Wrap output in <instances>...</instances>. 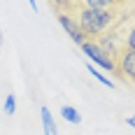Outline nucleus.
Returning a JSON list of instances; mask_svg holds the SVG:
<instances>
[{"mask_svg":"<svg viewBox=\"0 0 135 135\" xmlns=\"http://www.w3.org/2000/svg\"><path fill=\"white\" fill-rule=\"evenodd\" d=\"M42 128H44V135H58V131H56V123H54V117H51V112H49V107L47 105H42Z\"/></svg>","mask_w":135,"mask_h":135,"instance_id":"nucleus-8","label":"nucleus"},{"mask_svg":"<svg viewBox=\"0 0 135 135\" xmlns=\"http://www.w3.org/2000/svg\"><path fill=\"white\" fill-rule=\"evenodd\" d=\"M79 49H81V51H84L86 56H89L91 61H95V63H98L100 68H105V70H109V72H117V63H114V58H109V56L105 54L100 47H98V42L86 40V42H84V44L79 47Z\"/></svg>","mask_w":135,"mask_h":135,"instance_id":"nucleus-3","label":"nucleus"},{"mask_svg":"<svg viewBox=\"0 0 135 135\" xmlns=\"http://www.w3.org/2000/svg\"><path fill=\"white\" fill-rule=\"evenodd\" d=\"M86 70H89V72H91V75H93V77H95L98 81H100V84H105L107 89H114V81H112V79H107V77H105L103 72H98V70H95L93 65H86Z\"/></svg>","mask_w":135,"mask_h":135,"instance_id":"nucleus-10","label":"nucleus"},{"mask_svg":"<svg viewBox=\"0 0 135 135\" xmlns=\"http://www.w3.org/2000/svg\"><path fill=\"white\" fill-rule=\"evenodd\" d=\"M114 63H117V77L126 79L128 84H135V49L123 47L119 54L114 56Z\"/></svg>","mask_w":135,"mask_h":135,"instance_id":"nucleus-2","label":"nucleus"},{"mask_svg":"<svg viewBox=\"0 0 135 135\" xmlns=\"http://www.w3.org/2000/svg\"><path fill=\"white\" fill-rule=\"evenodd\" d=\"M14 112H16V98L9 93L7 98H5V114H7V117H12Z\"/></svg>","mask_w":135,"mask_h":135,"instance_id":"nucleus-11","label":"nucleus"},{"mask_svg":"<svg viewBox=\"0 0 135 135\" xmlns=\"http://www.w3.org/2000/svg\"><path fill=\"white\" fill-rule=\"evenodd\" d=\"M135 9V5H123V7H112V9H95V7H84L79 5L75 19L79 23L81 33L86 40H98L103 35H107L109 30L119 28L131 16V12Z\"/></svg>","mask_w":135,"mask_h":135,"instance_id":"nucleus-1","label":"nucleus"},{"mask_svg":"<svg viewBox=\"0 0 135 135\" xmlns=\"http://www.w3.org/2000/svg\"><path fill=\"white\" fill-rule=\"evenodd\" d=\"M126 123H128V126H133V128H135V114H133V117H126Z\"/></svg>","mask_w":135,"mask_h":135,"instance_id":"nucleus-12","label":"nucleus"},{"mask_svg":"<svg viewBox=\"0 0 135 135\" xmlns=\"http://www.w3.org/2000/svg\"><path fill=\"white\" fill-rule=\"evenodd\" d=\"M84 7H95V9H112V7H123V5H135V0H79Z\"/></svg>","mask_w":135,"mask_h":135,"instance_id":"nucleus-6","label":"nucleus"},{"mask_svg":"<svg viewBox=\"0 0 135 135\" xmlns=\"http://www.w3.org/2000/svg\"><path fill=\"white\" fill-rule=\"evenodd\" d=\"M56 16H58V23H61V28L68 33V37L75 42L77 47H81V44L86 42V37H84V33H81L79 23H77V19H75V14L61 12V14H56Z\"/></svg>","mask_w":135,"mask_h":135,"instance_id":"nucleus-4","label":"nucleus"},{"mask_svg":"<svg viewBox=\"0 0 135 135\" xmlns=\"http://www.w3.org/2000/svg\"><path fill=\"white\" fill-rule=\"evenodd\" d=\"M0 49H2V33H0Z\"/></svg>","mask_w":135,"mask_h":135,"instance_id":"nucleus-14","label":"nucleus"},{"mask_svg":"<svg viewBox=\"0 0 135 135\" xmlns=\"http://www.w3.org/2000/svg\"><path fill=\"white\" fill-rule=\"evenodd\" d=\"M47 2L51 5V9H54L56 14H61V12L75 14L77 7H79V0H47Z\"/></svg>","mask_w":135,"mask_h":135,"instance_id":"nucleus-7","label":"nucleus"},{"mask_svg":"<svg viewBox=\"0 0 135 135\" xmlns=\"http://www.w3.org/2000/svg\"><path fill=\"white\" fill-rule=\"evenodd\" d=\"M61 117H63L65 121H70V123H79L81 121L79 112H77L75 107H70V105H63V107H61Z\"/></svg>","mask_w":135,"mask_h":135,"instance_id":"nucleus-9","label":"nucleus"},{"mask_svg":"<svg viewBox=\"0 0 135 135\" xmlns=\"http://www.w3.org/2000/svg\"><path fill=\"white\" fill-rule=\"evenodd\" d=\"M28 2H30V7H33V12H37V2H35V0H28Z\"/></svg>","mask_w":135,"mask_h":135,"instance_id":"nucleus-13","label":"nucleus"},{"mask_svg":"<svg viewBox=\"0 0 135 135\" xmlns=\"http://www.w3.org/2000/svg\"><path fill=\"white\" fill-rule=\"evenodd\" d=\"M117 30H119V35H121V40H123V47L135 49V9L131 12V16H128Z\"/></svg>","mask_w":135,"mask_h":135,"instance_id":"nucleus-5","label":"nucleus"}]
</instances>
